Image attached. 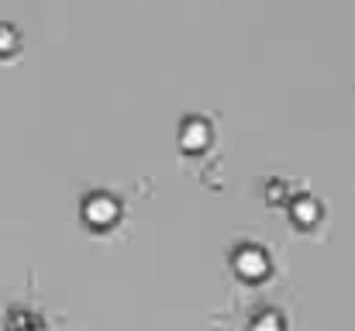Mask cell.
Returning <instances> with one entry per match:
<instances>
[{
	"label": "cell",
	"instance_id": "obj_7",
	"mask_svg": "<svg viewBox=\"0 0 355 331\" xmlns=\"http://www.w3.org/2000/svg\"><path fill=\"white\" fill-rule=\"evenodd\" d=\"M283 190H286V187L276 180V183H272V194H269V201H272V204H283V201H286V194H283Z\"/></svg>",
	"mask_w": 355,
	"mask_h": 331
},
{
	"label": "cell",
	"instance_id": "obj_5",
	"mask_svg": "<svg viewBox=\"0 0 355 331\" xmlns=\"http://www.w3.org/2000/svg\"><path fill=\"white\" fill-rule=\"evenodd\" d=\"M248 331H283V318H279L276 311H262V314L252 321Z\"/></svg>",
	"mask_w": 355,
	"mask_h": 331
},
{
	"label": "cell",
	"instance_id": "obj_4",
	"mask_svg": "<svg viewBox=\"0 0 355 331\" xmlns=\"http://www.w3.org/2000/svg\"><path fill=\"white\" fill-rule=\"evenodd\" d=\"M290 218H293L297 228H314V224L321 221V204H318L314 197H293Z\"/></svg>",
	"mask_w": 355,
	"mask_h": 331
},
{
	"label": "cell",
	"instance_id": "obj_3",
	"mask_svg": "<svg viewBox=\"0 0 355 331\" xmlns=\"http://www.w3.org/2000/svg\"><path fill=\"white\" fill-rule=\"evenodd\" d=\"M180 145L187 152H204L211 145V124L204 117H187L180 128Z\"/></svg>",
	"mask_w": 355,
	"mask_h": 331
},
{
	"label": "cell",
	"instance_id": "obj_2",
	"mask_svg": "<svg viewBox=\"0 0 355 331\" xmlns=\"http://www.w3.org/2000/svg\"><path fill=\"white\" fill-rule=\"evenodd\" d=\"M121 214V207H118V201L111 197V194H90L87 197V204H83V221L90 224V228H111L114 221H118Z\"/></svg>",
	"mask_w": 355,
	"mask_h": 331
},
{
	"label": "cell",
	"instance_id": "obj_1",
	"mask_svg": "<svg viewBox=\"0 0 355 331\" xmlns=\"http://www.w3.org/2000/svg\"><path fill=\"white\" fill-rule=\"evenodd\" d=\"M232 266L245 283H259V280L269 276V255L259 245H241L235 252V259H232Z\"/></svg>",
	"mask_w": 355,
	"mask_h": 331
},
{
	"label": "cell",
	"instance_id": "obj_6",
	"mask_svg": "<svg viewBox=\"0 0 355 331\" xmlns=\"http://www.w3.org/2000/svg\"><path fill=\"white\" fill-rule=\"evenodd\" d=\"M17 45H21L17 31H14L10 24H0V56H10V52H14Z\"/></svg>",
	"mask_w": 355,
	"mask_h": 331
}]
</instances>
